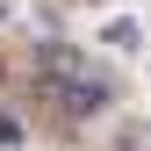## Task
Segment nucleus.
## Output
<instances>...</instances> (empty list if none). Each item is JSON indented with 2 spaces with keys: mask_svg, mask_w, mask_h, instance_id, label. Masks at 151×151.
<instances>
[{
  "mask_svg": "<svg viewBox=\"0 0 151 151\" xmlns=\"http://www.w3.org/2000/svg\"><path fill=\"white\" fill-rule=\"evenodd\" d=\"M43 101L58 108L65 122H86V115H101V108L115 101V86H108V72L72 65V72H43Z\"/></svg>",
  "mask_w": 151,
  "mask_h": 151,
  "instance_id": "1",
  "label": "nucleus"
},
{
  "mask_svg": "<svg viewBox=\"0 0 151 151\" xmlns=\"http://www.w3.org/2000/svg\"><path fill=\"white\" fill-rule=\"evenodd\" d=\"M14 137H22V129H14V115H0V144H14Z\"/></svg>",
  "mask_w": 151,
  "mask_h": 151,
  "instance_id": "5",
  "label": "nucleus"
},
{
  "mask_svg": "<svg viewBox=\"0 0 151 151\" xmlns=\"http://www.w3.org/2000/svg\"><path fill=\"white\" fill-rule=\"evenodd\" d=\"M101 43H115V50H137V22H129V14H115V22L101 29Z\"/></svg>",
  "mask_w": 151,
  "mask_h": 151,
  "instance_id": "4",
  "label": "nucleus"
},
{
  "mask_svg": "<svg viewBox=\"0 0 151 151\" xmlns=\"http://www.w3.org/2000/svg\"><path fill=\"white\" fill-rule=\"evenodd\" d=\"M108 151H151V122H122Z\"/></svg>",
  "mask_w": 151,
  "mask_h": 151,
  "instance_id": "3",
  "label": "nucleus"
},
{
  "mask_svg": "<svg viewBox=\"0 0 151 151\" xmlns=\"http://www.w3.org/2000/svg\"><path fill=\"white\" fill-rule=\"evenodd\" d=\"M36 65H43V72H72V65H86V58H79L72 43H43V58H36Z\"/></svg>",
  "mask_w": 151,
  "mask_h": 151,
  "instance_id": "2",
  "label": "nucleus"
}]
</instances>
